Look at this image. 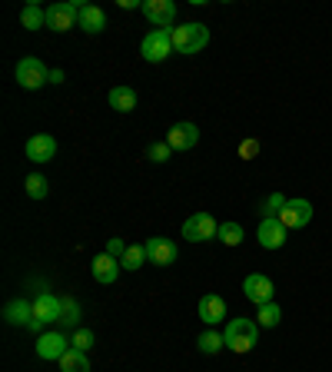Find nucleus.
<instances>
[{
	"label": "nucleus",
	"instance_id": "f257e3e1",
	"mask_svg": "<svg viewBox=\"0 0 332 372\" xmlns=\"http://www.w3.org/2000/svg\"><path fill=\"white\" fill-rule=\"evenodd\" d=\"M256 333L259 326L256 319H229L226 333H223V339H226V349H233V353H249L253 346H256Z\"/></svg>",
	"mask_w": 332,
	"mask_h": 372
},
{
	"label": "nucleus",
	"instance_id": "f03ea898",
	"mask_svg": "<svg viewBox=\"0 0 332 372\" xmlns=\"http://www.w3.org/2000/svg\"><path fill=\"white\" fill-rule=\"evenodd\" d=\"M170 34H173V50H180V54H199L209 44V30L203 24H180Z\"/></svg>",
	"mask_w": 332,
	"mask_h": 372
},
{
	"label": "nucleus",
	"instance_id": "7ed1b4c3",
	"mask_svg": "<svg viewBox=\"0 0 332 372\" xmlns=\"http://www.w3.org/2000/svg\"><path fill=\"white\" fill-rule=\"evenodd\" d=\"M60 306H64V299L54 296V293H40L37 299H34V319H30V333H44V326L50 323H60Z\"/></svg>",
	"mask_w": 332,
	"mask_h": 372
},
{
	"label": "nucleus",
	"instance_id": "20e7f679",
	"mask_svg": "<svg viewBox=\"0 0 332 372\" xmlns=\"http://www.w3.org/2000/svg\"><path fill=\"white\" fill-rule=\"evenodd\" d=\"M140 54L150 64H163L173 54V34L170 30H153V34H146L140 44Z\"/></svg>",
	"mask_w": 332,
	"mask_h": 372
},
{
	"label": "nucleus",
	"instance_id": "39448f33",
	"mask_svg": "<svg viewBox=\"0 0 332 372\" xmlns=\"http://www.w3.org/2000/svg\"><path fill=\"white\" fill-rule=\"evenodd\" d=\"M80 10H84L80 0H74V4H50L47 7V27L64 34V30H70L74 24H80Z\"/></svg>",
	"mask_w": 332,
	"mask_h": 372
},
{
	"label": "nucleus",
	"instance_id": "423d86ee",
	"mask_svg": "<svg viewBox=\"0 0 332 372\" xmlns=\"http://www.w3.org/2000/svg\"><path fill=\"white\" fill-rule=\"evenodd\" d=\"M17 84L24 90H40L44 84H50V70L37 57H24L17 64Z\"/></svg>",
	"mask_w": 332,
	"mask_h": 372
},
{
	"label": "nucleus",
	"instance_id": "0eeeda50",
	"mask_svg": "<svg viewBox=\"0 0 332 372\" xmlns=\"http://www.w3.org/2000/svg\"><path fill=\"white\" fill-rule=\"evenodd\" d=\"M140 10L156 30H173V20H176V4L173 0H143Z\"/></svg>",
	"mask_w": 332,
	"mask_h": 372
},
{
	"label": "nucleus",
	"instance_id": "6e6552de",
	"mask_svg": "<svg viewBox=\"0 0 332 372\" xmlns=\"http://www.w3.org/2000/svg\"><path fill=\"white\" fill-rule=\"evenodd\" d=\"M219 233V223L209 216V213H193L190 220L183 223V239L190 243H203V239H213Z\"/></svg>",
	"mask_w": 332,
	"mask_h": 372
},
{
	"label": "nucleus",
	"instance_id": "1a4fd4ad",
	"mask_svg": "<svg viewBox=\"0 0 332 372\" xmlns=\"http://www.w3.org/2000/svg\"><path fill=\"white\" fill-rule=\"evenodd\" d=\"M146 246V259H150L153 266H173L176 263V256H180V249H176V243L166 236H153L143 243Z\"/></svg>",
	"mask_w": 332,
	"mask_h": 372
},
{
	"label": "nucleus",
	"instance_id": "9d476101",
	"mask_svg": "<svg viewBox=\"0 0 332 372\" xmlns=\"http://www.w3.org/2000/svg\"><path fill=\"white\" fill-rule=\"evenodd\" d=\"M276 220L283 223L286 229H303L309 226V220H313V203L309 200H289L283 206V213L276 216Z\"/></svg>",
	"mask_w": 332,
	"mask_h": 372
},
{
	"label": "nucleus",
	"instance_id": "9b49d317",
	"mask_svg": "<svg viewBox=\"0 0 332 372\" xmlns=\"http://www.w3.org/2000/svg\"><path fill=\"white\" fill-rule=\"evenodd\" d=\"M70 349H74V346H70V339H66L64 333H40V339H37V356L47 359V363H54V359L60 363Z\"/></svg>",
	"mask_w": 332,
	"mask_h": 372
},
{
	"label": "nucleus",
	"instance_id": "f8f14e48",
	"mask_svg": "<svg viewBox=\"0 0 332 372\" xmlns=\"http://www.w3.org/2000/svg\"><path fill=\"white\" fill-rule=\"evenodd\" d=\"M243 293H246L249 303H256V306H266V303H273V279L263 276V273H249L246 283H243Z\"/></svg>",
	"mask_w": 332,
	"mask_h": 372
},
{
	"label": "nucleus",
	"instance_id": "ddd939ff",
	"mask_svg": "<svg viewBox=\"0 0 332 372\" xmlns=\"http://www.w3.org/2000/svg\"><path fill=\"white\" fill-rule=\"evenodd\" d=\"M57 156V140L47 134H37L27 140V160L30 163H47Z\"/></svg>",
	"mask_w": 332,
	"mask_h": 372
},
{
	"label": "nucleus",
	"instance_id": "4468645a",
	"mask_svg": "<svg viewBox=\"0 0 332 372\" xmlns=\"http://www.w3.org/2000/svg\"><path fill=\"white\" fill-rule=\"evenodd\" d=\"M199 319L206 326H216L226 319V299L216 296V293H206V296L199 299Z\"/></svg>",
	"mask_w": 332,
	"mask_h": 372
},
{
	"label": "nucleus",
	"instance_id": "2eb2a0df",
	"mask_svg": "<svg viewBox=\"0 0 332 372\" xmlns=\"http://www.w3.org/2000/svg\"><path fill=\"white\" fill-rule=\"evenodd\" d=\"M286 243V226L276 216H266L259 223V246L263 249H279Z\"/></svg>",
	"mask_w": 332,
	"mask_h": 372
},
{
	"label": "nucleus",
	"instance_id": "dca6fc26",
	"mask_svg": "<svg viewBox=\"0 0 332 372\" xmlns=\"http://www.w3.org/2000/svg\"><path fill=\"white\" fill-rule=\"evenodd\" d=\"M199 140V130L193 124H176L170 126V134H166V144L173 146V150H193Z\"/></svg>",
	"mask_w": 332,
	"mask_h": 372
},
{
	"label": "nucleus",
	"instance_id": "f3484780",
	"mask_svg": "<svg viewBox=\"0 0 332 372\" xmlns=\"http://www.w3.org/2000/svg\"><path fill=\"white\" fill-rule=\"evenodd\" d=\"M4 319H7L10 326H30V319H34V303L24 296L10 299V303L4 306Z\"/></svg>",
	"mask_w": 332,
	"mask_h": 372
},
{
	"label": "nucleus",
	"instance_id": "a211bd4d",
	"mask_svg": "<svg viewBox=\"0 0 332 372\" xmlns=\"http://www.w3.org/2000/svg\"><path fill=\"white\" fill-rule=\"evenodd\" d=\"M120 259L116 256H110V253H100V256L94 259V279L96 283H116V276H120Z\"/></svg>",
	"mask_w": 332,
	"mask_h": 372
},
{
	"label": "nucleus",
	"instance_id": "6ab92c4d",
	"mask_svg": "<svg viewBox=\"0 0 332 372\" xmlns=\"http://www.w3.org/2000/svg\"><path fill=\"white\" fill-rule=\"evenodd\" d=\"M80 30H86V34H100V30L106 27V14L96 4H84V10H80V24H76Z\"/></svg>",
	"mask_w": 332,
	"mask_h": 372
},
{
	"label": "nucleus",
	"instance_id": "aec40b11",
	"mask_svg": "<svg viewBox=\"0 0 332 372\" xmlns=\"http://www.w3.org/2000/svg\"><path fill=\"white\" fill-rule=\"evenodd\" d=\"M110 106H114L116 114H130L133 106H136V90L133 86H114L110 90Z\"/></svg>",
	"mask_w": 332,
	"mask_h": 372
},
{
	"label": "nucleus",
	"instance_id": "412c9836",
	"mask_svg": "<svg viewBox=\"0 0 332 372\" xmlns=\"http://www.w3.org/2000/svg\"><path fill=\"white\" fill-rule=\"evenodd\" d=\"M20 24L27 30H40V27H47V10H40L37 4H27V7L20 10Z\"/></svg>",
	"mask_w": 332,
	"mask_h": 372
},
{
	"label": "nucleus",
	"instance_id": "4be33fe9",
	"mask_svg": "<svg viewBox=\"0 0 332 372\" xmlns=\"http://www.w3.org/2000/svg\"><path fill=\"white\" fill-rule=\"evenodd\" d=\"M60 372H90V359H86V353L70 349V353L60 359Z\"/></svg>",
	"mask_w": 332,
	"mask_h": 372
},
{
	"label": "nucleus",
	"instance_id": "5701e85b",
	"mask_svg": "<svg viewBox=\"0 0 332 372\" xmlns=\"http://www.w3.org/2000/svg\"><path fill=\"white\" fill-rule=\"evenodd\" d=\"M60 326L64 329H76L80 326V303L76 299H64V306H60Z\"/></svg>",
	"mask_w": 332,
	"mask_h": 372
},
{
	"label": "nucleus",
	"instance_id": "b1692460",
	"mask_svg": "<svg viewBox=\"0 0 332 372\" xmlns=\"http://www.w3.org/2000/svg\"><path fill=\"white\" fill-rule=\"evenodd\" d=\"M279 319H283V309H279V306H276V303L259 306L256 326H263V329H276V326H279Z\"/></svg>",
	"mask_w": 332,
	"mask_h": 372
},
{
	"label": "nucleus",
	"instance_id": "393cba45",
	"mask_svg": "<svg viewBox=\"0 0 332 372\" xmlns=\"http://www.w3.org/2000/svg\"><path fill=\"white\" fill-rule=\"evenodd\" d=\"M47 193H50L47 176H40V173H30V176H27V196H30V200H47Z\"/></svg>",
	"mask_w": 332,
	"mask_h": 372
},
{
	"label": "nucleus",
	"instance_id": "a878e982",
	"mask_svg": "<svg viewBox=\"0 0 332 372\" xmlns=\"http://www.w3.org/2000/svg\"><path fill=\"white\" fill-rule=\"evenodd\" d=\"M199 353H206V356H213V353H219V349H223V346H226V339H223V336L219 333H213V329H206V333L199 336Z\"/></svg>",
	"mask_w": 332,
	"mask_h": 372
},
{
	"label": "nucleus",
	"instance_id": "bb28decb",
	"mask_svg": "<svg viewBox=\"0 0 332 372\" xmlns=\"http://www.w3.org/2000/svg\"><path fill=\"white\" fill-rule=\"evenodd\" d=\"M143 263H146V246H126L124 259H120V266L133 273V269H140Z\"/></svg>",
	"mask_w": 332,
	"mask_h": 372
},
{
	"label": "nucleus",
	"instance_id": "cd10ccee",
	"mask_svg": "<svg viewBox=\"0 0 332 372\" xmlns=\"http://www.w3.org/2000/svg\"><path fill=\"white\" fill-rule=\"evenodd\" d=\"M226 246H239L243 243V226L239 223H219V233H216Z\"/></svg>",
	"mask_w": 332,
	"mask_h": 372
},
{
	"label": "nucleus",
	"instance_id": "c85d7f7f",
	"mask_svg": "<svg viewBox=\"0 0 332 372\" xmlns=\"http://www.w3.org/2000/svg\"><path fill=\"white\" fill-rule=\"evenodd\" d=\"M94 333H90V329H74V336H70V346H74L76 353H90V349H94Z\"/></svg>",
	"mask_w": 332,
	"mask_h": 372
},
{
	"label": "nucleus",
	"instance_id": "c756f323",
	"mask_svg": "<svg viewBox=\"0 0 332 372\" xmlns=\"http://www.w3.org/2000/svg\"><path fill=\"white\" fill-rule=\"evenodd\" d=\"M173 156V146L163 140V144H150L146 146V160H153V163H166Z\"/></svg>",
	"mask_w": 332,
	"mask_h": 372
},
{
	"label": "nucleus",
	"instance_id": "7c9ffc66",
	"mask_svg": "<svg viewBox=\"0 0 332 372\" xmlns=\"http://www.w3.org/2000/svg\"><path fill=\"white\" fill-rule=\"evenodd\" d=\"M286 203H289V200H286L283 193H269V196H266V203H263V213H266V216H279Z\"/></svg>",
	"mask_w": 332,
	"mask_h": 372
},
{
	"label": "nucleus",
	"instance_id": "2f4dec72",
	"mask_svg": "<svg viewBox=\"0 0 332 372\" xmlns=\"http://www.w3.org/2000/svg\"><path fill=\"white\" fill-rule=\"evenodd\" d=\"M106 253H110V256H116V259H124V253H126V243L124 239H110V243H106Z\"/></svg>",
	"mask_w": 332,
	"mask_h": 372
},
{
	"label": "nucleus",
	"instance_id": "473e14b6",
	"mask_svg": "<svg viewBox=\"0 0 332 372\" xmlns=\"http://www.w3.org/2000/svg\"><path fill=\"white\" fill-rule=\"evenodd\" d=\"M239 153H243V156H256V153H259V144H256V140H246V144L239 146Z\"/></svg>",
	"mask_w": 332,
	"mask_h": 372
},
{
	"label": "nucleus",
	"instance_id": "72a5a7b5",
	"mask_svg": "<svg viewBox=\"0 0 332 372\" xmlns=\"http://www.w3.org/2000/svg\"><path fill=\"white\" fill-rule=\"evenodd\" d=\"M116 4H120V7H124V10H133V7H143L140 0H116Z\"/></svg>",
	"mask_w": 332,
	"mask_h": 372
},
{
	"label": "nucleus",
	"instance_id": "f704fd0d",
	"mask_svg": "<svg viewBox=\"0 0 332 372\" xmlns=\"http://www.w3.org/2000/svg\"><path fill=\"white\" fill-rule=\"evenodd\" d=\"M50 84H64V70H50Z\"/></svg>",
	"mask_w": 332,
	"mask_h": 372
}]
</instances>
